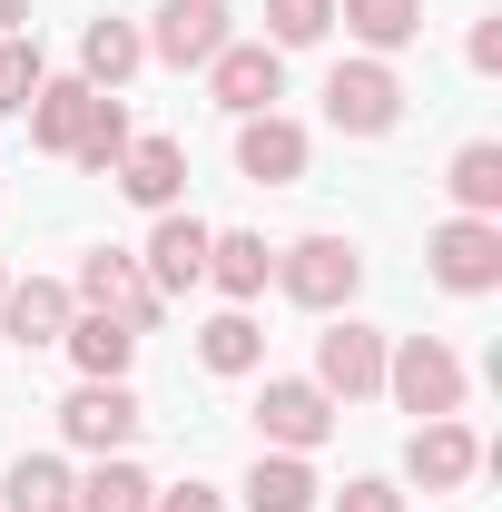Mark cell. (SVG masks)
Listing matches in <instances>:
<instances>
[{"instance_id":"obj_1","label":"cell","mask_w":502,"mask_h":512,"mask_svg":"<svg viewBox=\"0 0 502 512\" xmlns=\"http://www.w3.org/2000/svg\"><path fill=\"white\" fill-rule=\"evenodd\" d=\"M384 394H394L404 414L443 424V414H463V355H453L443 335H404V345H384Z\"/></svg>"},{"instance_id":"obj_2","label":"cell","mask_w":502,"mask_h":512,"mask_svg":"<svg viewBox=\"0 0 502 512\" xmlns=\"http://www.w3.org/2000/svg\"><path fill=\"white\" fill-rule=\"evenodd\" d=\"M276 286H286L306 316H335V306H355L365 256H355V237H296V247H276Z\"/></svg>"},{"instance_id":"obj_3","label":"cell","mask_w":502,"mask_h":512,"mask_svg":"<svg viewBox=\"0 0 502 512\" xmlns=\"http://www.w3.org/2000/svg\"><path fill=\"white\" fill-rule=\"evenodd\" d=\"M69 296L89 306V316H119L128 335H148V325L168 316V296L148 286V266L138 256H119V247H99V256H79V276H69Z\"/></svg>"},{"instance_id":"obj_4","label":"cell","mask_w":502,"mask_h":512,"mask_svg":"<svg viewBox=\"0 0 502 512\" xmlns=\"http://www.w3.org/2000/svg\"><path fill=\"white\" fill-rule=\"evenodd\" d=\"M424 266H434V286H453V296H493L502 286V217H443L434 237H424Z\"/></svg>"},{"instance_id":"obj_5","label":"cell","mask_w":502,"mask_h":512,"mask_svg":"<svg viewBox=\"0 0 502 512\" xmlns=\"http://www.w3.org/2000/svg\"><path fill=\"white\" fill-rule=\"evenodd\" d=\"M256 434H266V453H315L325 434H335V394L306 375H266V394H256Z\"/></svg>"},{"instance_id":"obj_6","label":"cell","mask_w":502,"mask_h":512,"mask_svg":"<svg viewBox=\"0 0 502 512\" xmlns=\"http://www.w3.org/2000/svg\"><path fill=\"white\" fill-rule=\"evenodd\" d=\"M325 119L345 128V138H384V128L404 119V79L384 60H335V79H325Z\"/></svg>"},{"instance_id":"obj_7","label":"cell","mask_w":502,"mask_h":512,"mask_svg":"<svg viewBox=\"0 0 502 512\" xmlns=\"http://www.w3.org/2000/svg\"><path fill=\"white\" fill-rule=\"evenodd\" d=\"M335 404H365V394H384V335L375 325H355V316H335L325 335H315V375Z\"/></svg>"},{"instance_id":"obj_8","label":"cell","mask_w":502,"mask_h":512,"mask_svg":"<svg viewBox=\"0 0 502 512\" xmlns=\"http://www.w3.org/2000/svg\"><path fill=\"white\" fill-rule=\"evenodd\" d=\"M138 40H148V60H168V69H207L237 30H227V0H168Z\"/></svg>"},{"instance_id":"obj_9","label":"cell","mask_w":502,"mask_h":512,"mask_svg":"<svg viewBox=\"0 0 502 512\" xmlns=\"http://www.w3.org/2000/svg\"><path fill=\"white\" fill-rule=\"evenodd\" d=\"M207 89H217V109L256 119V109L286 99V50H266V40H227V50L207 60Z\"/></svg>"},{"instance_id":"obj_10","label":"cell","mask_w":502,"mask_h":512,"mask_svg":"<svg viewBox=\"0 0 502 512\" xmlns=\"http://www.w3.org/2000/svg\"><path fill=\"white\" fill-rule=\"evenodd\" d=\"M207 217H188V207H168L158 227H148V247H138V266H148V286L158 296H188V286H207Z\"/></svg>"},{"instance_id":"obj_11","label":"cell","mask_w":502,"mask_h":512,"mask_svg":"<svg viewBox=\"0 0 502 512\" xmlns=\"http://www.w3.org/2000/svg\"><path fill=\"white\" fill-rule=\"evenodd\" d=\"M138 424H148V414H138L128 384H79V394L60 404V434L79 453H128V444H138Z\"/></svg>"},{"instance_id":"obj_12","label":"cell","mask_w":502,"mask_h":512,"mask_svg":"<svg viewBox=\"0 0 502 512\" xmlns=\"http://www.w3.org/2000/svg\"><path fill=\"white\" fill-rule=\"evenodd\" d=\"M69 316H79V296H69L60 276H20V286H0V335L20 345V355H40V345H60Z\"/></svg>"},{"instance_id":"obj_13","label":"cell","mask_w":502,"mask_h":512,"mask_svg":"<svg viewBox=\"0 0 502 512\" xmlns=\"http://www.w3.org/2000/svg\"><path fill=\"white\" fill-rule=\"evenodd\" d=\"M404 473H414L424 493H463V483L483 473V444H473V424H463V414H443V424H414V444H404Z\"/></svg>"},{"instance_id":"obj_14","label":"cell","mask_w":502,"mask_h":512,"mask_svg":"<svg viewBox=\"0 0 502 512\" xmlns=\"http://www.w3.org/2000/svg\"><path fill=\"white\" fill-rule=\"evenodd\" d=\"M109 178H119V197H128V207L168 217V207L188 197V148H178V138H128V158L109 168Z\"/></svg>"},{"instance_id":"obj_15","label":"cell","mask_w":502,"mask_h":512,"mask_svg":"<svg viewBox=\"0 0 502 512\" xmlns=\"http://www.w3.org/2000/svg\"><path fill=\"white\" fill-rule=\"evenodd\" d=\"M237 168H247V188H296L306 178V128L276 119V109L237 119Z\"/></svg>"},{"instance_id":"obj_16","label":"cell","mask_w":502,"mask_h":512,"mask_svg":"<svg viewBox=\"0 0 502 512\" xmlns=\"http://www.w3.org/2000/svg\"><path fill=\"white\" fill-rule=\"evenodd\" d=\"M99 99H109V89H89V79H40V99H30L20 119H30V138H40L50 158H69V148L89 138V119H99Z\"/></svg>"},{"instance_id":"obj_17","label":"cell","mask_w":502,"mask_h":512,"mask_svg":"<svg viewBox=\"0 0 502 512\" xmlns=\"http://www.w3.org/2000/svg\"><path fill=\"white\" fill-rule=\"evenodd\" d=\"M266 276H276V247H266L256 227H217V237H207V286H217L227 306H256Z\"/></svg>"},{"instance_id":"obj_18","label":"cell","mask_w":502,"mask_h":512,"mask_svg":"<svg viewBox=\"0 0 502 512\" xmlns=\"http://www.w3.org/2000/svg\"><path fill=\"white\" fill-rule=\"evenodd\" d=\"M237 503H247V512H315V503H325V483H315L306 453H256L247 483H237Z\"/></svg>"},{"instance_id":"obj_19","label":"cell","mask_w":502,"mask_h":512,"mask_svg":"<svg viewBox=\"0 0 502 512\" xmlns=\"http://www.w3.org/2000/svg\"><path fill=\"white\" fill-rule=\"evenodd\" d=\"M60 345H69V365H79V384H128V355H138V335L119 316H89V306L69 316Z\"/></svg>"},{"instance_id":"obj_20","label":"cell","mask_w":502,"mask_h":512,"mask_svg":"<svg viewBox=\"0 0 502 512\" xmlns=\"http://www.w3.org/2000/svg\"><path fill=\"white\" fill-rule=\"evenodd\" d=\"M335 20L365 40V60H394L424 40V0H335Z\"/></svg>"},{"instance_id":"obj_21","label":"cell","mask_w":502,"mask_h":512,"mask_svg":"<svg viewBox=\"0 0 502 512\" xmlns=\"http://www.w3.org/2000/svg\"><path fill=\"white\" fill-rule=\"evenodd\" d=\"M197 365H207V375H256V365H266V325H256L247 306H217V316L197 325Z\"/></svg>"},{"instance_id":"obj_22","label":"cell","mask_w":502,"mask_h":512,"mask_svg":"<svg viewBox=\"0 0 502 512\" xmlns=\"http://www.w3.org/2000/svg\"><path fill=\"white\" fill-rule=\"evenodd\" d=\"M138 60H148L138 20H89V30H79V79H89V89H109V99H119V79H128Z\"/></svg>"},{"instance_id":"obj_23","label":"cell","mask_w":502,"mask_h":512,"mask_svg":"<svg viewBox=\"0 0 502 512\" xmlns=\"http://www.w3.org/2000/svg\"><path fill=\"white\" fill-rule=\"evenodd\" d=\"M69 493H79V473H69L60 453H20L0 473V512H69Z\"/></svg>"},{"instance_id":"obj_24","label":"cell","mask_w":502,"mask_h":512,"mask_svg":"<svg viewBox=\"0 0 502 512\" xmlns=\"http://www.w3.org/2000/svg\"><path fill=\"white\" fill-rule=\"evenodd\" d=\"M148 493H158V483H148V473H138L128 453H99V463L79 473V493H69V512H148Z\"/></svg>"},{"instance_id":"obj_25","label":"cell","mask_w":502,"mask_h":512,"mask_svg":"<svg viewBox=\"0 0 502 512\" xmlns=\"http://www.w3.org/2000/svg\"><path fill=\"white\" fill-rule=\"evenodd\" d=\"M443 188L463 217H502V148L493 138H473V148H453V168H443Z\"/></svg>"},{"instance_id":"obj_26","label":"cell","mask_w":502,"mask_h":512,"mask_svg":"<svg viewBox=\"0 0 502 512\" xmlns=\"http://www.w3.org/2000/svg\"><path fill=\"white\" fill-rule=\"evenodd\" d=\"M335 30V0H266V50H315Z\"/></svg>"},{"instance_id":"obj_27","label":"cell","mask_w":502,"mask_h":512,"mask_svg":"<svg viewBox=\"0 0 502 512\" xmlns=\"http://www.w3.org/2000/svg\"><path fill=\"white\" fill-rule=\"evenodd\" d=\"M40 79H50V69H40V40H30V30H10V40H0V109L20 119V109L40 99Z\"/></svg>"},{"instance_id":"obj_28","label":"cell","mask_w":502,"mask_h":512,"mask_svg":"<svg viewBox=\"0 0 502 512\" xmlns=\"http://www.w3.org/2000/svg\"><path fill=\"white\" fill-rule=\"evenodd\" d=\"M128 138H138V128H128V109H119V99H99V119H89V138H79V148H69V158H79V168H99V178H109V168H119V158H128Z\"/></svg>"},{"instance_id":"obj_29","label":"cell","mask_w":502,"mask_h":512,"mask_svg":"<svg viewBox=\"0 0 502 512\" xmlns=\"http://www.w3.org/2000/svg\"><path fill=\"white\" fill-rule=\"evenodd\" d=\"M325 503H335V512H404V493H394L384 473H355V483H345V493H325Z\"/></svg>"},{"instance_id":"obj_30","label":"cell","mask_w":502,"mask_h":512,"mask_svg":"<svg viewBox=\"0 0 502 512\" xmlns=\"http://www.w3.org/2000/svg\"><path fill=\"white\" fill-rule=\"evenodd\" d=\"M148 512H227L217 483H168V493H148Z\"/></svg>"},{"instance_id":"obj_31","label":"cell","mask_w":502,"mask_h":512,"mask_svg":"<svg viewBox=\"0 0 502 512\" xmlns=\"http://www.w3.org/2000/svg\"><path fill=\"white\" fill-rule=\"evenodd\" d=\"M463 60H473V69H502V20H483V30H473V50H463Z\"/></svg>"},{"instance_id":"obj_32","label":"cell","mask_w":502,"mask_h":512,"mask_svg":"<svg viewBox=\"0 0 502 512\" xmlns=\"http://www.w3.org/2000/svg\"><path fill=\"white\" fill-rule=\"evenodd\" d=\"M10 30H30V0H0V40H10Z\"/></svg>"},{"instance_id":"obj_33","label":"cell","mask_w":502,"mask_h":512,"mask_svg":"<svg viewBox=\"0 0 502 512\" xmlns=\"http://www.w3.org/2000/svg\"><path fill=\"white\" fill-rule=\"evenodd\" d=\"M0 286H10V266H0Z\"/></svg>"}]
</instances>
